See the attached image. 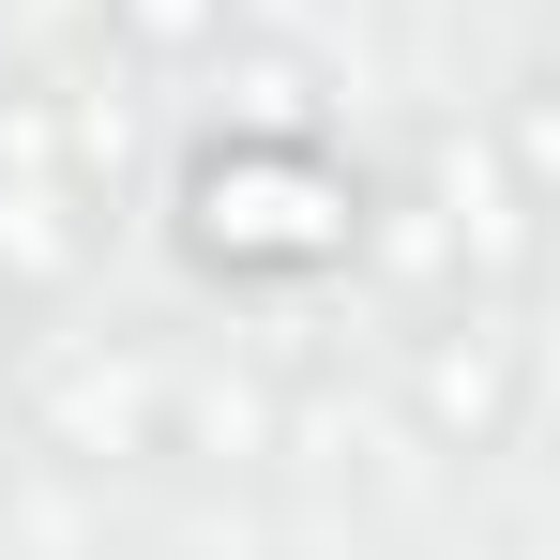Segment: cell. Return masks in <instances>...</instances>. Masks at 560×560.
<instances>
[{"label": "cell", "instance_id": "6da1fadb", "mask_svg": "<svg viewBox=\"0 0 560 560\" xmlns=\"http://www.w3.org/2000/svg\"><path fill=\"white\" fill-rule=\"evenodd\" d=\"M349 228H364V197L334 183L303 137H243V152H212L197 167V258H349Z\"/></svg>", "mask_w": 560, "mask_h": 560}, {"label": "cell", "instance_id": "7a4b0ae2", "mask_svg": "<svg viewBox=\"0 0 560 560\" xmlns=\"http://www.w3.org/2000/svg\"><path fill=\"white\" fill-rule=\"evenodd\" d=\"M515 378H530L515 318H440V334H424V364H409V409H424L455 455H485V440L515 424Z\"/></svg>", "mask_w": 560, "mask_h": 560}, {"label": "cell", "instance_id": "3957f363", "mask_svg": "<svg viewBox=\"0 0 560 560\" xmlns=\"http://www.w3.org/2000/svg\"><path fill=\"white\" fill-rule=\"evenodd\" d=\"M106 15H121V46H137V61H197V46L228 31V0H106Z\"/></svg>", "mask_w": 560, "mask_h": 560}, {"label": "cell", "instance_id": "277c9868", "mask_svg": "<svg viewBox=\"0 0 560 560\" xmlns=\"http://www.w3.org/2000/svg\"><path fill=\"white\" fill-rule=\"evenodd\" d=\"M0 349H15V273H0Z\"/></svg>", "mask_w": 560, "mask_h": 560}]
</instances>
